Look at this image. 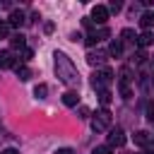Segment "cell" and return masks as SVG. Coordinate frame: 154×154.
<instances>
[{"label": "cell", "instance_id": "obj_1", "mask_svg": "<svg viewBox=\"0 0 154 154\" xmlns=\"http://www.w3.org/2000/svg\"><path fill=\"white\" fill-rule=\"evenodd\" d=\"M53 67H55V77L67 84V87H79V70L77 65L72 63L70 55H65L63 51H55L53 53Z\"/></svg>", "mask_w": 154, "mask_h": 154}, {"label": "cell", "instance_id": "obj_2", "mask_svg": "<svg viewBox=\"0 0 154 154\" xmlns=\"http://www.w3.org/2000/svg\"><path fill=\"white\" fill-rule=\"evenodd\" d=\"M113 82V72L108 70V67H101V70H96L94 72V77H91V87L96 89V91H101V89H108V84Z\"/></svg>", "mask_w": 154, "mask_h": 154}, {"label": "cell", "instance_id": "obj_3", "mask_svg": "<svg viewBox=\"0 0 154 154\" xmlns=\"http://www.w3.org/2000/svg\"><path fill=\"white\" fill-rule=\"evenodd\" d=\"M108 125H111V113H108V108H101V111L91 113V130H94V132H103V130H108Z\"/></svg>", "mask_w": 154, "mask_h": 154}, {"label": "cell", "instance_id": "obj_4", "mask_svg": "<svg viewBox=\"0 0 154 154\" xmlns=\"http://www.w3.org/2000/svg\"><path fill=\"white\" fill-rule=\"evenodd\" d=\"M118 89H120V96H123L125 101H130V99H132V89H130V67H123V70H120Z\"/></svg>", "mask_w": 154, "mask_h": 154}, {"label": "cell", "instance_id": "obj_5", "mask_svg": "<svg viewBox=\"0 0 154 154\" xmlns=\"http://www.w3.org/2000/svg\"><path fill=\"white\" fill-rule=\"evenodd\" d=\"M106 58H108V53L106 51H89L87 53V63L91 65V67H103V63H106Z\"/></svg>", "mask_w": 154, "mask_h": 154}, {"label": "cell", "instance_id": "obj_6", "mask_svg": "<svg viewBox=\"0 0 154 154\" xmlns=\"http://www.w3.org/2000/svg\"><path fill=\"white\" fill-rule=\"evenodd\" d=\"M108 36H111V31H108L106 26H101V29H91L84 41H87L89 46H94V43H99V41H103V38H108Z\"/></svg>", "mask_w": 154, "mask_h": 154}, {"label": "cell", "instance_id": "obj_7", "mask_svg": "<svg viewBox=\"0 0 154 154\" xmlns=\"http://www.w3.org/2000/svg\"><path fill=\"white\" fill-rule=\"evenodd\" d=\"M125 144V132L123 128H111L108 130V147H123Z\"/></svg>", "mask_w": 154, "mask_h": 154}, {"label": "cell", "instance_id": "obj_8", "mask_svg": "<svg viewBox=\"0 0 154 154\" xmlns=\"http://www.w3.org/2000/svg\"><path fill=\"white\" fill-rule=\"evenodd\" d=\"M108 14H111V12H108V7H103V5H94V7H91V19H94L96 24H101V26L106 24Z\"/></svg>", "mask_w": 154, "mask_h": 154}, {"label": "cell", "instance_id": "obj_9", "mask_svg": "<svg viewBox=\"0 0 154 154\" xmlns=\"http://www.w3.org/2000/svg\"><path fill=\"white\" fill-rule=\"evenodd\" d=\"M24 22H26L24 10H12V12H10V19H7V24H10V26H22Z\"/></svg>", "mask_w": 154, "mask_h": 154}, {"label": "cell", "instance_id": "obj_10", "mask_svg": "<svg viewBox=\"0 0 154 154\" xmlns=\"http://www.w3.org/2000/svg\"><path fill=\"white\" fill-rule=\"evenodd\" d=\"M10 43H12L14 51H19V48L24 51V48H26V36H24V34H12V36H10Z\"/></svg>", "mask_w": 154, "mask_h": 154}, {"label": "cell", "instance_id": "obj_11", "mask_svg": "<svg viewBox=\"0 0 154 154\" xmlns=\"http://www.w3.org/2000/svg\"><path fill=\"white\" fill-rule=\"evenodd\" d=\"M63 103H65V106H77V103H79V94H77L75 89H67V91L63 94Z\"/></svg>", "mask_w": 154, "mask_h": 154}, {"label": "cell", "instance_id": "obj_12", "mask_svg": "<svg viewBox=\"0 0 154 154\" xmlns=\"http://www.w3.org/2000/svg\"><path fill=\"white\" fill-rule=\"evenodd\" d=\"M108 55H113V58H120V55H123V41H120V38H113V41H111Z\"/></svg>", "mask_w": 154, "mask_h": 154}, {"label": "cell", "instance_id": "obj_13", "mask_svg": "<svg viewBox=\"0 0 154 154\" xmlns=\"http://www.w3.org/2000/svg\"><path fill=\"white\" fill-rule=\"evenodd\" d=\"M149 43H154V34H152V31H142V34L137 36V46H140V48H147Z\"/></svg>", "mask_w": 154, "mask_h": 154}, {"label": "cell", "instance_id": "obj_14", "mask_svg": "<svg viewBox=\"0 0 154 154\" xmlns=\"http://www.w3.org/2000/svg\"><path fill=\"white\" fill-rule=\"evenodd\" d=\"M149 142H152V137H149V132H147V130H137V132H135V144L147 147Z\"/></svg>", "mask_w": 154, "mask_h": 154}, {"label": "cell", "instance_id": "obj_15", "mask_svg": "<svg viewBox=\"0 0 154 154\" xmlns=\"http://www.w3.org/2000/svg\"><path fill=\"white\" fill-rule=\"evenodd\" d=\"M12 65H14V55L10 51H0V67L5 70V67H12Z\"/></svg>", "mask_w": 154, "mask_h": 154}, {"label": "cell", "instance_id": "obj_16", "mask_svg": "<svg viewBox=\"0 0 154 154\" xmlns=\"http://www.w3.org/2000/svg\"><path fill=\"white\" fill-rule=\"evenodd\" d=\"M14 72H17V77H19V82H26V79L31 77V70H29L26 65H14Z\"/></svg>", "mask_w": 154, "mask_h": 154}, {"label": "cell", "instance_id": "obj_17", "mask_svg": "<svg viewBox=\"0 0 154 154\" xmlns=\"http://www.w3.org/2000/svg\"><path fill=\"white\" fill-rule=\"evenodd\" d=\"M120 36H123L120 41H125V43H132V41H137V36H135V31H132V29H123V31H120Z\"/></svg>", "mask_w": 154, "mask_h": 154}, {"label": "cell", "instance_id": "obj_18", "mask_svg": "<svg viewBox=\"0 0 154 154\" xmlns=\"http://www.w3.org/2000/svg\"><path fill=\"white\" fill-rule=\"evenodd\" d=\"M140 24H142L144 29H149V26L154 24V14H152V12H144V14L140 17Z\"/></svg>", "mask_w": 154, "mask_h": 154}, {"label": "cell", "instance_id": "obj_19", "mask_svg": "<svg viewBox=\"0 0 154 154\" xmlns=\"http://www.w3.org/2000/svg\"><path fill=\"white\" fill-rule=\"evenodd\" d=\"M46 94H48V87L46 84H36L34 87V96L36 99H46Z\"/></svg>", "mask_w": 154, "mask_h": 154}, {"label": "cell", "instance_id": "obj_20", "mask_svg": "<svg viewBox=\"0 0 154 154\" xmlns=\"http://www.w3.org/2000/svg\"><path fill=\"white\" fill-rule=\"evenodd\" d=\"M99 101H101L103 106H108V103H111V89H101V91H99Z\"/></svg>", "mask_w": 154, "mask_h": 154}, {"label": "cell", "instance_id": "obj_21", "mask_svg": "<svg viewBox=\"0 0 154 154\" xmlns=\"http://www.w3.org/2000/svg\"><path fill=\"white\" fill-rule=\"evenodd\" d=\"M144 60H147V53H144V51H142V48H140V51H137V53H135V55H132V63H137V65H142V63H144Z\"/></svg>", "mask_w": 154, "mask_h": 154}, {"label": "cell", "instance_id": "obj_22", "mask_svg": "<svg viewBox=\"0 0 154 154\" xmlns=\"http://www.w3.org/2000/svg\"><path fill=\"white\" fill-rule=\"evenodd\" d=\"M144 113H147V120H149V123H154V101H147Z\"/></svg>", "mask_w": 154, "mask_h": 154}, {"label": "cell", "instance_id": "obj_23", "mask_svg": "<svg viewBox=\"0 0 154 154\" xmlns=\"http://www.w3.org/2000/svg\"><path fill=\"white\" fill-rule=\"evenodd\" d=\"M31 58H34V51H31V48H24V51H22V58H19V60H22V63H26V60H31Z\"/></svg>", "mask_w": 154, "mask_h": 154}, {"label": "cell", "instance_id": "obj_24", "mask_svg": "<svg viewBox=\"0 0 154 154\" xmlns=\"http://www.w3.org/2000/svg\"><path fill=\"white\" fill-rule=\"evenodd\" d=\"M7 34H10V24L7 22H0V38H5Z\"/></svg>", "mask_w": 154, "mask_h": 154}, {"label": "cell", "instance_id": "obj_25", "mask_svg": "<svg viewBox=\"0 0 154 154\" xmlns=\"http://www.w3.org/2000/svg\"><path fill=\"white\" fill-rule=\"evenodd\" d=\"M91 154H111V147H108V144H106V147H94Z\"/></svg>", "mask_w": 154, "mask_h": 154}, {"label": "cell", "instance_id": "obj_26", "mask_svg": "<svg viewBox=\"0 0 154 154\" xmlns=\"http://www.w3.org/2000/svg\"><path fill=\"white\" fill-rule=\"evenodd\" d=\"M77 113H79V118H89V116H91V111H89L87 106H79V108H77Z\"/></svg>", "mask_w": 154, "mask_h": 154}, {"label": "cell", "instance_id": "obj_27", "mask_svg": "<svg viewBox=\"0 0 154 154\" xmlns=\"http://www.w3.org/2000/svg\"><path fill=\"white\" fill-rule=\"evenodd\" d=\"M53 154H75V149H70V147H60V149H55Z\"/></svg>", "mask_w": 154, "mask_h": 154}, {"label": "cell", "instance_id": "obj_28", "mask_svg": "<svg viewBox=\"0 0 154 154\" xmlns=\"http://www.w3.org/2000/svg\"><path fill=\"white\" fill-rule=\"evenodd\" d=\"M108 12H120V2H116V0H113V2L108 5Z\"/></svg>", "mask_w": 154, "mask_h": 154}, {"label": "cell", "instance_id": "obj_29", "mask_svg": "<svg viewBox=\"0 0 154 154\" xmlns=\"http://www.w3.org/2000/svg\"><path fill=\"white\" fill-rule=\"evenodd\" d=\"M142 154H154V142H149V144L144 147V152H142Z\"/></svg>", "mask_w": 154, "mask_h": 154}, {"label": "cell", "instance_id": "obj_30", "mask_svg": "<svg viewBox=\"0 0 154 154\" xmlns=\"http://www.w3.org/2000/svg\"><path fill=\"white\" fill-rule=\"evenodd\" d=\"M0 154H19V149H14V147H7V149H2Z\"/></svg>", "mask_w": 154, "mask_h": 154}, {"label": "cell", "instance_id": "obj_31", "mask_svg": "<svg viewBox=\"0 0 154 154\" xmlns=\"http://www.w3.org/2000/svg\"><path fill=\"white\" fill-rule=\"evenodd\" d=\"M152 14H154V10H152Z\"/></svg>", "mask_w": 154, "mask_h": 154}, {"label": "cell", "instance_id": "obj_32", "mask_svg": "<svg viewBox=\"0 0 154 154\" xmlns=\"http://www.w3.org/2000/svg\"><path fill=\"white\" fill-rule=\"evenodd\" d=\"M152 82H154V77H152Z\"/></svg>", "mask_w": 154, "mask_h": 154}]
</instances>
